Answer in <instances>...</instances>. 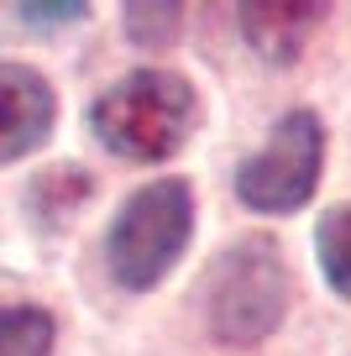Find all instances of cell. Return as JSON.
I'll list each match as a JSON object with an SVG mask.
<instances>
[{
  "label": "cell",
  "mask_w": 351,
  "mask_h": 356,
  "mask_svg": "<svg viewBox=\"0 0 351 356\" xmlns=\"http://www.w3.org/2000/svg\"><path fill=\"white\" fill-rule=\"evenodd\" d=\"M89 126L126 163L173 157L194 131V89L168 68H136L95 100Z\"/></svg>",
  "instance_id": "6da1fadb"
},
{
  "label": "cell",
  "mask_w": 351,
  "mask_h": 356,
  "mask_svg": "<svg viewBox=\"0 0 351 356\" xmlns=\"http://www.w3.org/2000/svg\"><path fill=\"white\" fill-rule=\"evenodd\" d=\"M194 236V194L184 178H157L121 204L105 236V267L121 289H153Z\"/></svg>",
  "instance_id": "7a4b0ae2"
},
{
  "label": "cell",
  "mask_w": 351,
  "mask_h": 356,
  "mask_svg": "<svg viewBox=\"0 0 351 356\" xmlns=\"http://www.w3.org/2000/svg\"><path fill=\"white\" fill-rule=\"evenodd\" d=\"M210 330L226 346H257L267 330H278L288 309V267L267 236L236 241L215 267H210Z\"/></svg>",
  "instance_id": "3957f363"
},
{
  "label": "cell",
  "mask_w": 351,
  "mask_h": 356,
  "mask_svg": "<svg viewBox=\"0 0 351 356\" xmlns=\"http://www.w3.org/2000/svg\"><path fill=\"white\" fill-rule=\"evenodd\" d=\"M325 163V126L315 111H288L263 147L236 168V194L263 215H288L309 204Z\"/></svg>",
  "instance_id": "277c9868"
},
{
  "label": "cell",
  "mask_w": 351,
  "mask_h": 356,
  "mask_svg": "<svg viewBox=\"0 0 351 356\" xmlns=\"http://www.w3.org/2000/svg\"><path fill=\"white\" fill-rule=\"evenodd\" d=\"M53 115H58V100L37 68L0 63V163L32 152L53 131Z\"/></svg>",
  "instance_id": "5b68a950"
},
{
  "label": "cell",
  "mask_w": 351,
  "mask_h": 356,
  "mask_svg": "<svg viewBox=\"0 0 351 356\" xmlns=\"http://www.w3.org/2000/svg\"><path fill=\"white\" fill-rule=\"evenodd\" d=\"M325 6L320 0H252L242 6V32L267 63H294L315 37Z\"/></svg>",
  "instance_id": "8992f818"
},
{
  "label": "cell",
  "mask_w": 351,
  "mask_h": 356,
  "mask_svg": "<svg viewBox=\"0 0 351 356\" xmlns=\"http://www.w3.org/2000/svg\"><path fill=\"white\" fill-rule=\"evenodd\" d=\"M0 356H53V314L32 304L0 309Z\"/></svg>",
  "instance_id": "52a82bcc"
},
{
  "label": "cell",
  "mask_w": 351,
  "mask_h": 356,
  "mask_svg": "<svg viewBox=\"0 0 351 356\" xmlns=\"http://www.w3.org/2000/svg\"><path fill=\"white\" fill-rule=\"evenodd\" d=\"M315 252H320V267H325L330 289L341 299H351V204L330 210L315 231Z\"/></svg>",
  "instance_id": "ba28073f"
},
{
  "label": "cell",
  "mask_w": 351,
  "mask_h": 356,
  "mask_svg": "<svg viewBox=\"0 0 351 356\" xmlns=\"http://www.w3.org/2000/svg\"><path fill=\"white\" fill-rule=\"evenodd\" d=\"M178 22H184V6H132L126 11V32L147 47H163L178 32Z\"/></svg>",
  "instance_id": "9c48e42d"
},
{
  "label": "cell",
  "mask_w": 351,
  "mask_h": 356,
  "mask_svg": "<svg viewBox=\"0 0 351 356\" xmlns=\"http://www.w3.org/2000/svg\"><path fill=\"white\" fill-rule=\"evenodd\" d=\"M26 22H79L84 6H22Z\"/></svg>",
  "instance_id": "30bf717a"
}]
</instances>
